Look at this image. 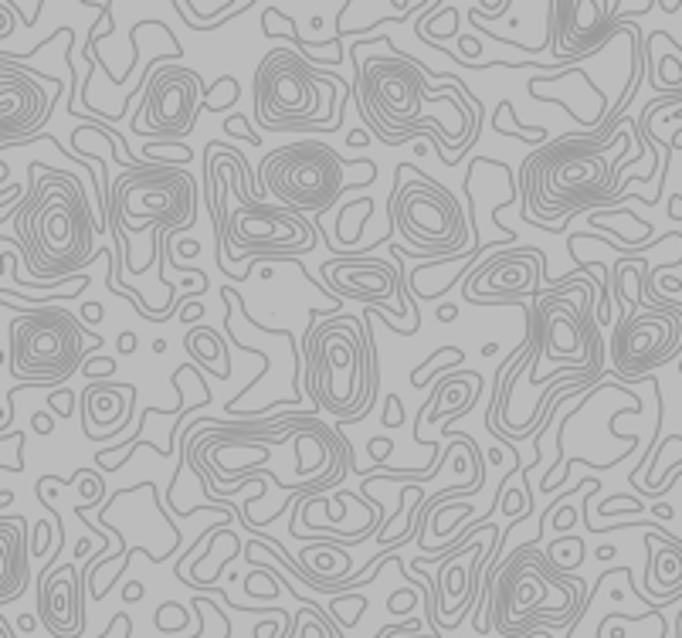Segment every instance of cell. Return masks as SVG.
Here are the masks:
<instances>
[{"label":"cell","mask_w":682,"mask_h":638,"mask_svg":"<svg viewBox=\"0 0 682 638\" xmlns=\"http://www.w3.org/2000/svg\"><path fill=\"white\" fill-rule=\"evenodd\" d=\"M547 252L540 248H499L465 275L462 303L469 306H523L540 296Z\"/></svg>","instance_id":"cell-17"},{"label":"cell","mask_w":682,"mask_h":638,"mask_svg":"<svg viewBox=\"0 0 682 638\" xmlns=\"http://www.w3.org/2000/svg\"><path fill=\"white\" fill-rule=\"evenodd\" d=\"M316 248V221H306L302 214L282 208V204L255 201L235 204L224 224V248L218 265L224 269V258H245L255 262H299V255Z\"/></svg>","instance_id":"cell-11"},{"label":"cell","mask_w":682,"mask_h":638,"mask_svg":"<svg viewBox=\"0 0 682 638\" xmlns=\"http://www.w3.org/2000/svg\"><path fill=\"white\" fill-rule=\"evenodd\" d=\"M615 554H618L615 547H601V550H594V557H598V560H611Z\"/></svg>","instance_id":"cell-44"},{"label":"cell","mask_w":682,"mask_h":638,"mask_svg":"<svg viewBox=\"0 0 682 638\" xmlns=\"http://www.w3.org/2000/svg\"><path fill=\"white\" fill-rule=\"evenodd\" d=\"M611 367L618 381H642L655 367L672 364L682 353V303H635L615 319L611 330Z\"/></svg>","instance_id":"cell-13"},{"label":"cell","mask_w":682,"mask_h":638,"mask_svg":"<svg viewBox=\"0 0 682 638\" xmlns=\"http://www.w3.org/2000/svg\"><path fill=\"white\" fill-rule=\"evenodd\" d=\"M0 638H17V635H14L11 618H4V615H0Z\"/></svg>","instance_id":"cell-41"},{"label":"cell","mask_w":682,"mask_h":638,"mask_svg":"<svg viewBox=\"0 0 682 638\" xmlns=\"http://www.w3.org/2000/svg\"><path fill=\"white\" fill-rule=\"evenodd\" d=\"M48 408L55 411L58 418H72L75 408H79V391H72V387H58V391H48Z\"/></svg>","instance_id":"cell-24"},{"label":"cell","mask_w":682,"mask_h":638,"mask_svg":"<svg viewBox=\"0 0 682 638\" xmlns=\"http://www.w3.org/2000/svg\"><path fill=\"white\" fill-rule=\"evenodd\" d=\"M38 622L55 638H82L85 632V574L75 564L45 567L38 581Z\"/></svg>","instance_id":"cell-18"},{"label":"cell","mask_w":682,"mask_h":638,"mask_svg":"<svg viewBox=\"0 0 682 638\" xmlns=\"http://www.w3.org/2000/svg\"><path fill=\"white\" fill-rule=\"evenodd\" d=\"M384 425L387 428H401L404 425V404H401V398H397V394H391V398H387V408H384Z\"/></svg>","instance_id":"cell-28"},{"label":"cell","mask_w":682,"mask_h":638,"mask_svg":"<svg viewBox=\"0 0 682 638\" xmlns=\"http://www.w3.org/2000/svg\"><path fill=\"white\" fill-rule=\"evenodd\" d=\"M133 350H136V333L133 330L119 333V353H123V357H129Z\"/></svg>","instance_id":"cell-35"},{"label":"cell","mask_w":682,"mask_h":638,"mask_svg":"<svg viewBox=\"0 0 682 638\" xmlns=\"http://www.w3.org/2000/svg\"><path fill=\"white\" fill-rule=\"evenodd\" d=\"M153 353H167V340H163V336L153 340Z\"/></svg>","instance_id":"cell-46"},{"label":"cell","mask_w":682,"mask_h":638,"mask_svg":"<svg viewBox=\"0 0 682 638\" xmlns=\"http://www.w3.org/2000/svg\"><path fill=\"white\" fill-rule=\"evenodd\" d=\"M330 255L323 269H319V279H323L326 292H336L340 299H353V303L364 306H391V296L397 292V303H401L404 313H411L414 326H421L418 319V303L411 296V286H404V241H391L387 252L394 255V265L384 262V258H374L367 252H340L330 238H323ZM394 309V306H391Z\"/></svg>","instance_id":"cell-15"},{"label":"cell","mask_w":682,"mask_h":638,"mask_svg":"<svg viewBox=\"0 0 682 638\" xmlns=\"http://www.w3.org/2000/svg\"><path fill=\"white\" fill-rule=\"evenodd\" d=\"M184 350L191 357V364L197 370H207L214 381H228L231 377V357H228V343L214 326L197 323L184 333Z\"/></svg>","instance_id":"cell-22"},{"label":"cell","mask_w":682,"mask_h":638,"mask_svg":"<svg viewBox=\"0 0 682 638\" xmlns=\"http://www.w3.org/2000/svg\"><path fill=\"white\" fill-rule=\"evenodd\" d=\"M11 235L21 248L24 269L31 282L28 289H51L58 292L65 282L106 248L96 245V235H102L99 214H92V201L85 194V184L68 170H55L48 163H31L28 194L17 201V211L11 218Z\"/></svg>","instance_id":"cell-1"},{"label":"cell","mask_w":682,"mask_h":638,"mask_svg":"<svg viewBox=\"0 0 682 638\" xmlns=\"http://www.w3.org/2000/svg\"><path fill=\"white\" fill-rule=\"evenodd\" d=\"M252 96L255 123L265 133H309L330 112L326 72L292 48H272L258 62Z\"/></svg>","instance_id":"cell-10"},{"label":"cell","mask_w":682,"mask_h":638,"mask_svg":"<svg viewBox=\"0 0 682 638\" xmlns=\"http://www.w3.org/2000/svg\"><path fill=\"white\" fill-rule=\"evenodd\" d=\"M618 499H621L625 506H632L635 513L642 510V503H638V499H632V496H618ZM611 510H615V503H601V513H611Z\"/></svg>","instance_id":"cell-39"},{"label":"cell","mask_w":682,"mask_h":638,"mask_svg":"<svg viewBox=\"0 0 682 638\" xmlns=\"http://www.w3.org/2000/svg\"><path fill=\"white\" fill-rule=\"evenodd\" d=\"M143 594H146V588H143L140 581H129L126 588H123V601H126V605H133V601H140Z\"/></svg>","instance_id":"cell-33"},{"label":"cell","mask_w":682,"mask_h":638,"mask_svg":"<svg viewBox=\"0 0 682 638\" xmlns=\"http://www.w3.org/2000/svg\"><path fill=\"white\" fill-rule=\"evenodd\" d=\"M34 625H38V618H34V615H21V622H17V628H21V632H31Z\"/></svg>","instance_id":"cell-42"},{"label":"cell","mask_w":682,"mask_h":638,"mask_svg":"<svg viewBox=\"0 0 682 638\" xmlns=\"http://www.w3.org/2000/svg\"><path fill=\"white\" fill-rule=\"evenodd\" d=\"M252 4H238V0H221V4H197V0H174V11L184 17L187 28L194 31H214L221 28L224 21H231V17L245 14Z\"/></svg>","instance_id":"cell-23"},{"label":"cell","mask_w":682,"mask_h":638,"mask_svg":"<svg viewBox=\"0 0 682 638\" xmlns=\"http://www.w3.org/2000/svg\"><path fill=\"white\" fill-rule=\"evenodd\" d=\"M391 55L364 58V38L350 45L353 58V102L360 109L367 133H374L384 146H404L418 136H448L438 123H428L425 102H431V72L408 51H401L387 38Z\"/></svg>","instance_id":"cell-5"},{"label":"cell","mask_w":682,"mask_h":638,"mask_svg":"<svg viewBox=\"0 0 682 638\" xmlns=\"http://www.w3.org/2000/svg\"><path fill=\"white\" fill-rule=\"evenodd\" d=\"M679 14H682V7H679Z\"/></svg>","instance_id":"cell-48"},{"label":"cell","mask_w":682,"mask_h":638,"mask_svg":"<svg viewBox=\"0 0 682 638\" xmlns=\"http://www.w3.org/2000/svg\"><path fill=\"white\" fill-rule=\"evenodd\" d=\"M459 51H462V58H459V65H469L482 55V41L479 38H459Z\"/></svg>","instance_id":"cell-30"},{"label":"cell","mask_w":682,"mask_h":638,"mask_svg":"<svg viewBox=\"0 0 682 638\" xmlns=\"http://www.w3.org/2000/svg\"><path fill=\"white\" fill-rule=\"evenodd\" d=\"M302 391L316 411H326L340 425L364 421L381 391V353H377L370 316H319L302 340Z\"/></svg>","instance_id":"cell-4"},{"label":"cell","mask_w":682,"mask_h":638,"mask_svg":"<svg viewBox=\"0 0 682 638\" xmlns=\"http://www.w3.org/2000/svg\"><path fill=\"white\" fill-rule=\"evenodd\" d=\"M14 503V493H11V489H4V499H0V506H4V510H7V506H11Z\"/></svg>","instance_id":"cell-47"},{"label":"cell","mask_w":682,"mask_h":638,"mask_svg":"<svg viewBox=\"0 0 682 638\" xmlns=\"http://www.w3.org/2000/svg\"><path fill=\"white\" fill-rule=\"evenodd\" d=\"M621 140H625V129L611 143H598L587 129V133H564L533 150L516 174L523 221L543 231H557V221H571L581 211L594 214L598 208H618V201H625L621 167L628 163L621 157L628 153L632 140L615 160H608V153L618 150Z\"/></svg>","instance_id":"cell-2"},{"label":"cell","mask_w":682,"mask_h":638,"mask_svg":"<svg viewBox=\"0 0 682 638\" xmlns=\"http://www.w3.org/2000/svg\"><path fill=\"white\" fill-rule=\"evenodd\" d=\"M669 218H672V221H682V194L672 197V204H669Z\"/></svg>","instance_id":"cell-40"},{"label":"cell","mask_w":682,"mask_h":638,"mask_svg":"<svg viewBox=\"0 0 682 638\" xmlns=\"http://www.w3.org/2000/svg\"><path fill=\"white\" fill-rule=\"evenodd\" d=\"M79 316H82V323L85 326H99L102 319H106V309H102V303H85L79 309Z\"/></svg>","instance_id":"cell-31"},{"label":"cell","mask_w":682,"mask_h":638,"mask_svg":"<svg viewBox=\"0 0 682 638\" xmlns=\"http://www.w3.org/2000/svg\"><path fill=\"white\" fill-rule=\"evenodd\" d=\"M112 211L109 235L116 238V252L129 255L140 231H191L197 224V180L184 163L146 160L143 167H129L112 177Z\"/></svg>","instance_id":"cell-8"},{"label":"cell","mask_w":682,"mask_h":638,"mask_svg":"<svg viewBox=\"0 0 682 638\" xmlns=\"http://www.w3.org/2000/svg\"><path fill=\"white\" fill-rule=\"evenodd\" d=\"M438 319H442V323H455V319H459V306L445 303L442 309H438Z\"/></svg>","instance_id":"cell-38"},{"label":"cell","mask_w":682,"mask_h":638,"mask_svg":"<svg viewBox=\"0 0 682 638\" xmlns=\"http://www.w3.org/2000/svg\"><path fill=\"white\" fill-rule=\"evenodd\" d=\"M106 343L79 313L55 306H28L7 323V374L24 387L58 391L82 374L85 360Z\"/></svg>","instance_id":"cell-7"},{"label":"cell","mask_w":682,"mask_h":638,"mask_svg":"<svg viewBox=\"0 0 682 638\" xmlns=\"http://www.w3.org/2000/svg\"><path fill=\"white\" fill-rule=\"evenodd\" d=\"M31 425H34V431H38V435H51V431H55V421L48 418V411H34Z\"/></svg>","instance_id":"cell-32"},{"label":"cell","mask_w":682,"mask_h":638,"mask_svg":"<svg viewBox=\"0 0 682 638\" xmlns=\"http://www.w3.org/2000/svg\"><path fill=\"white\" fill-rule=\"evenodd\" d=\"M370 160H343L330 143L323 140H296L275 146L265 153L255 174L258 201H272L296 214L323 218L336 208L350 187H360V180H350V170H367Z\"/></svg>","instance_id":"cell-9"},{"label":"cell","mask_w":682,"mask_h":638,"mask_svg":"<svg viewBox=\"0 0 682 638\" xmlns=\"http://www.w3.org/2000/svg\"><path fill=\"white\" fill-rule=\"evenodd\" d=\"M224 133H228V136H241V140L252 143V146H262V136L248 129V119L241 116V112H228V119H224Z\"/></svg>","instance_id":"cell-26"},{"label":"cell","mask_w":682,"mask_h":638,"mask_svg":"<svg viewBox=\"0 0 682 638\" xmlns=\"http://www.w3.org/2000/svg\"><path fill=\"white\" fill-rule=\"evenodd\" d=\"M404 632H418V622H404V625L381 628V635H377V638H394V635H404Z\"/></svg>","instance_id":"cell-34"},{"label":"cell","mask_w":682,"mask_h":638,"mask_svg":"<svg viewBox=\"0 0 682 638\" xmlns=\"http://www.w3.org/2000/svg\"><path fill=\"white\" fill-rule=\"evenodd\" d=\"M89 550H92V543H89V540H79V543H75V557H85Z\"/></svg>","instance_id":"cell-45"},{"label":"cell","mask_w":682,"mask_h":638,"mask_svg":"<svg viewBox=\"0 0 682 638\" xmlns=\"http://www.w3.org/2000/svg\"><path fill=\"white\" fill-rule=\"evenodd\" d=\"M136 384L119 381H92L79 391V418L89 442H109L123 435L136 408Z\"/></svg>","instance_id":"cell-19"},{"label":"cell","mask_w":682,"mask_h":638,"mask_svg":"<svg viewBox=\"0 0 682 638\" xmlns=\"http://www.w3.org/2000/svg\"><path fill=\"white\" fill-rule=\"evenodd\" d=\"M645 550H649V560H645V588L649 581L659 591H666V598H682V540H676L666 530H652L645 533Z\"/></svg>","instance_id":"cell-21"},{"label":"cell","mask_w":682,"mask_h":638,"mask_svg":"<svg viewBox=\"0 0 682 638\" xmlns=\"http://www.w3.org/2000/svg\"><path fill=\"white\" fill-rule=\"evenodd\" d=\"M367 143H370L367 129H353V133H347V146H367Z\"/></svg>","instance_id":"cell-37"},{"label":"cell","mask_w":682,"mask_h":638,"mask_svg":"<svg viewBox=\"0 0 682 638\" xmlns=\"http://www.w3.org/2000/svg\"><path fill=\"white\" fill-rule=\"evenodd\" d=\"M414 605H418V588L394 591L391 598H387V611H391V615H408Z\"/></svg>","instance_id":"cell-27"},{"label":"cell","mask_w":682,"mask_h":638,"mask_svg":"<svg viewBox=\"0 0 682 638\" xmlns=\"http://www.w3.org/2000/svg\"><path fill=\"white\" fill-rule=\"evenodd\" d=\"M652 0L642 4H621V0H554L550 11V68L567 72L581 68L584 58L598 55L611 38H618L628 17L649 14Z\"/></svg>","instance_id":"cell-14"},{"label":"cell","mask_w":682,"mask_h":638,"mask_svg":"<svg viewBox=\"0 0 682 638\" xmlns=\"http://www.w3.org/2000/svg\"><path fill=\"white\" fill-rule=\"evenodd\" d=\"M411 180H404V170L397 167V180L387 211H391V228L401 231L404 258L428 262L431 269L442 265H479V258L499 245H472V218H465L459 197L438 180L411 167Z\"/></svg>","instance_id":"cell-6"},{"label":"cell","mask_w":682,"mask_h":638,"mask_svg":"<svg viewBox=\"0 0 682 638\" xmlns=\"http://www.w3.org/2000/svg\"><path fill=\"white\" fill-rule=\"evenodd\" d=\"M0 540H4V554H0V605L24 598L31 588V540H28V520L24 516H0Z\"/></svg>","instance_id":"cell-20"},{"label":"cell","mask_w":682,"mask_h":638,"mask_svg":"<svg viewBox=\"0 0 682 638\" xmlns=\"http://www.w3.org/2000/svg\"><path fill=\"white\" fill-rule=\"evenodd\" d=\"M119 370V360L116 357H106V353H96V357H89L85 360V367H82V377L85 381H102V377H112Z\"/></svg>","instance_id":"cell-25"},{"label":"cell","mask_w":682,"mask_h":638,"mask_svg":"<svg viewBox=\"0 0 682 638\" xmlns=\"http://www.w3.org/2000/svg\"><path fill=\"white\" fill-rule=\"evenodd\" d=\"M669 516H672V506H669V503H659V506H655V520H669Z\"/></svg>","instance_id":"cell-43"},{"label":"cell","mask_w":682,"mask_h":638,"mask_svg":"<svg viewBox=\"0 0 682 638\" xmlns=\"http://www.w3.org/2000/svg\"><path fill=\"white\" fill-rule=\"evenodd\" d=\"M62 89V79H51L38 68L0 55V136H4L0 150H11V146L41 136L62 99Z\"/></svg>","instance_id":"cell-16"},{"label":"cell","mask_w":682,"mask_h":638,"mask_svg":"<svg viewBox=\"0 0 682 638\" xmlns=\"http://www.w3.org/2000/svg\"><path fill=\"white\" fill-rule=\"evenodd\" d=\"M177 316H180V323H194L197 326V319L204 316V306L197 303V299H180V309H177Z\"/></svg>","instance_id":"cell-29"},{"label":"cell","mask_w":682,"mask_h":638,"mask_svg":"<svg viewBox=\"0 0 682 638\" xmlns=\"http://www.w3.org/2000/svg\"><path fill=\"white\" fill-rule=\"evenodd\" d=\"M207 99H211V85L201 79L197 68L167 65V58L157 55L143 79V102L133 116V133L180 143L197 126Z\"/></svg>","instance_id":"cell-12"},{"label":"cell","mask_w":682,"mask_h":638,"mask_svg":"<svg viewBox=\"0 0 682 638\" xmlns=\"http://www.w3.org/2000/svg\"><path fill=\"white\" fill-rule=\"evenodd\" d=\"M591 591L587 581L540 554V537L513 550L479 594L476 635L489 625L503 638H533L540 632H574Z\"/></svg>","instance_id":"cell-3"},{"label":"cell","mask_w":682,"mask_h":638,"mask_svg":"<svg viewBox=\"0 0 682 638\" xmlns=\"http://www.w3.org/2000/svg\"><path fill=\"white\" fill-rule=\"evenodd\" d=\"M252 635L255 638H275V635H279V622H258Z\"/></svg>","instance_id":"cell-36"}]
</instances>
